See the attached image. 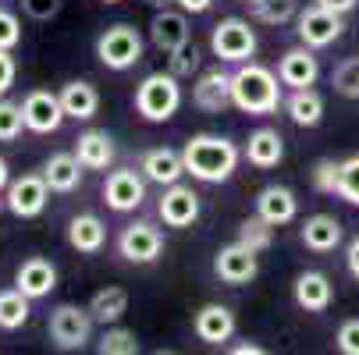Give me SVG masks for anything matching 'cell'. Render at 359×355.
Wrapping results in <instances>:
<instances>
[{"mask_svg":"<svg viewBox=\"0 0 359 355\" xmlns=\"http://www.w3.org/2000/svg\"><path fill=\"white\" fill-rule=\"evenodd\" d=\"M82 160L75 153H54L43 164V178L50 185V192H75L82 185Z\"/></svg>","mask_w":359,"mask_h":355,"instance_id":"cell-28","label":"cell"},{"mask_svg":"<svg viewBox=\"0 0 359 355\" xmlns=\"http://www.w3.org/2000/svg\"><path fill=\"white\" fill-rule=\"evenodd\" d=\"M142 4H149V8H157V11H161V8H171V4H178V0H142Z\"/></svg>","mask_w":359,"mask_h":355,"instance_id":"cell-48","label":"cell"},{"mask_svg":"<svg viewBox=\"0 0 359 355\" xmlns=\"http://www.w3.org/2000/svg\"><path fill=\"white\" fill-rule=\"evenodd\" d=\"M252 167H260V171H271L285 160V139L278 128H256L245 142V153H242Z\"/></svg>","mask_w":359,"mask_h":355,"instance_id":"cell-23","label":"cell"},{"mask_svg":"<svg viewBox=\"0 0 359 355\" xmlns=\"http://www.w3.org/2000/svg\"><path fill=\"white\" fill-rule=\"evenodd\" d=\"M281 78L256 64V61H245L231 71V107L249 114V118H267L281 107Z\"/></svg>","mask_w":359,"mask_h":355,"instance_id":"cell-2","label":"cell"},{"mask_svg":"<svg viewBox=\"0 0 359 355\" xmlns=\"http://www.w3.org/2000/svg\"><path fill=\"white\" fill-rule=\"evenodd\" d=\"M178 8L189 11V15H207L214 8V0H178Z\"/></svg>","mask_w":359,"mask_h":355,"instance_id":"cell-45","label":"cell"},{"mask_svg":"<svg viewBox=\"0 0 359 355\" xmlns=\"http://www.w3.org/2000/svg\"><path fill=\"white\" fill-rule=\"evenodd\" d=\"M104 4H121V0H104Z\"/></svg>","mask_w":359,"mask_h":355,"instance_id":"cell-49","label":"cell"},{"mask_svg":"<svg viewBox=\"0 0 359 355\" xmlns=\"http://www.w3.org/2000/svg\"><path fill=\"white\" fill-rule=\"evenodd\" d=\"M249 15L260 25H285L299 18V0H249Z\"/></svg>","mask_w":359,"mask_h":355,"instance_id":"cell-31","label":"cell"},{"mask_svg":"<svg viewBox=\"0 0 359 355\" xmlns=\"http://www.w3.org/2000/svg\"><path fill=\"white\" fill-rule=\"evenodd\" d=\"M199 50H196V43L189 39V43H182L178 50H171L168 54V71L171 75H178V78H192L196 71H199Z\"/></svg>","mask_w":359,"mask_h":355,"instance_id":"cell-36","label":"cell"},{"mask_svg":"<svg viewBox=\"0 0 359 355\" xmlns=\"http://www.w3.org/2000/svg\"><path fill=\"white\" fill-rule=\"evenodd\" d=\"M157 214L168 228H192L199 221V192L192 185H182V181L168 185L164 195H161Z\"/></svg>","mask_w":359,"mask_h":355,"instance_id":"cell-12","label":"cell"},{"mask_svg":"<svg viewBox=\"0 0 359 355\" xmlns=\"http://www.w3.org/2000/svg\"><path fill=\"white\" fill-rule=\"evenodd\" d=\"M278 78L288 89H306V85H313L320 78V61L313 57V50L306 43L292 46V50H285L281 61H278Z\"/></svg>","mask_w":359,"mask_h":355,"instance_id":"cell-16","label":"cell"},{"mask_svg":"<svg viewBox=\"0 0 359 355\" xmlns=\"http://www.w3.org/2000/svg\"><path fill=\"white\" fill-rule=\"evenodd\" d=\"M313 4H320V8H327L334 15H348V11L359 8V0H313Z\"/></svg>","mask_w":359,"mask_h":355,"instance_id":"cell-44","label":"cell"},{"mask_svg":"<svg viewBox=\"0 0 359 355\" xmlns=\"http://www.w3.org/2000/svg\"><path fill=\"white\" fill-rule=\"evenodd\" d=\"M341 221L334 214H313V217H306L302 221V245L310 249V252H334L341 245Z\"/></svg>","mask_w":359,"mask_h":355,"instance_id":"cell-21","label":"cell"},{"mask_svg":"<svg viewBox=\"0 0 359 355\" xmlns=\"http://www.w3.org/2000/svg\"><path fill=\"white\" fill-rule=\"evenodd\" d=\"M182 157H185V174H192L203 185H221V181H228L235 174V167L242 160V149L228 135L199 132V135H192L185 142Z\"/></svg>","mask_w":359,"mask_h":355,"instance_id":"cell-1","label":"cell"},{"mask_svg":"<svg viewBox=\"0 0 359 355\" xmlns=\"http://www.w3.org/2000/svg\"><path fill=\"white\" fill-rule=\"evenodd\" d=\"M238 242L249 245L252 252H267V249L274 245V224L264 221L260 214H256V217H245V221L238 224Z\"/></svg>","mask_w":359,"mask_h":355,"instance_id":"cell-33","label":"cell"},{"mask_svg":"<svg viewBox=\"0 0 359 355\" xmlns=\"http://www.w3.org/2000/svg\"><path fill=\"white\" fill-rule=\"evenodd\" d=\"M338 167H341V160H331V157L317 160V164H313V171H310L313 188H317V192H324V195H334V192H338Z\"/></svg>","mask_w":359,"mask_h":355,"instance_id":"cell-38","label":"cell"},{"mask_svg":"<svg viewBox=\"0 0 359 355\" xmlns=\"http://www.w3.org/2000/svg\"><path fill=\"white\" fill-rule=\"evenodd\" d=\"M57 96H61V104H65V114L75 118V121H89V118H96V111H100V92H96L93 82L75 78V82L61 85Z\"/></svg>","mask_w":359,"mask_h":355,"instance_id":"cell-27","label":"cell"},{"mask_svg":"<svg viewBox=\"0 0 359 355\" xmlns=\"http://www.w3.org/2000/svg\"><path fill=\"white\" fill-rule=\"evenodd\" d=\"M345 267H348V274L359 281V235L348 242V249H345Z\"/></svg>","mask_w":359,"mask_h":355,"instance_id":"cell-43","label":"cell"},{"mask_svg":"<svg viewBox=\"0 0 359 355\" xmlns=\"http://www.w3.org/2000/svg\"><path fill=\"white\" fill-rule=\"evenodd\" d=\"M235 313L228 306H221V302H207V306H199L196 316H192V330L203 344H224L231 341L235 334Z\"/></svg>","mask_w":359,"mask_h":355,"instance_id":"cell-15","label":"cell"},{"mask_svg":"<svg viewBox=\"0 0 359 355\" xmlns=\"http://www.w3.org/2000/svg\"><path fill=\"white\" fill-rule=\"evenodd\" d=\"M61 4H65V0H22L25 15H29V18H36V22H50V18H57V15H61Z\"/></svg>","mask_w":359,"mask_h":355,"instance_id":"cell-41","label":"cell"},{"mask_svg":"<svg viewBox=\"0 0 359 355\" xmlns=\"http://www.w3.org/2000/svg\"><path fill=\"white\" fill-rule=\"evenodd\" d=\"M331 298H334V288H331L327 274L306 270V274L295 277V306L299 309H306V313H327Z\"/></svg>","mask_w":359,"mask_h":355,"instance_id":"cell-19","label":"cell"},{"mask_svg":"<svg viewBox=\"0 0 359 355\" xmlns=\"http://www.w3.org/2000/svg\"><path fill=\"white\" fill-rule=\"evenodd\" d=\"M96 351H100V355H139V337H135V330L111 323L104 334H100Z\"/></svg>","mask_w":359,"mask_h":355,"instance_id":"cell-32","label":"cell"},{"mask_svg":"<svg viewBox=\"0 0 359 355\" xmlns=\"http://www.w3.org/2000/svg\"><path fill=\"white\" fill-rule=\"evenodd\" d=\"M345 15H334V11H327V8H320V4H310L306 11H299V18H295V32H299V39L310 46V50H324V46H331L341 32H345V22H341Z\"/></svg>","mask_w":359,"mask_h":355,"instance_id":"cell-11","label":"cell"},{"mask_svg":"<svg viewBox=\"0 0 359 355\" xmlns=\"http://www.w3.org/2000/svg\"><path fill=\"white\" fill-rule=\"evenodd\" d=\"M334 344H338L341 355H359V316H352V320H345V323L338 327Z\"/></svg>","mask_w":359,"mask_h":355,"instance_id":"cell-39","label":"cell"},{"mask_svg":"<svg viewBox=\"0 0 359 355\" xmlns=\"http://www.w3.org/2000/svg\"><path fill=\"white\" fill-rule=\"evenodd\" d=\"M25 128V114L22 104H11V99H0V142H15Z\"/></svg>","mask_w":359,"mask_h":355,"instance_id":"cell-37","label":"cell"},{"mask_svg":"<svg viewBox=\"0 0 359 355\" xmlns=\"http://www.w3.org/2000/svg\"><path fill=\"white\" fill-rule=\"evenodd\" d=\"M89 313H93L96 323H104V327L118 323L128 313V291L125 288H100L89 298Z\"/></svg>","mask_w":359,"mask_h":355,"instance_id":"cell-29","label":"cell"},{"mask_svg":"<svg viewBox=\"0 0 359 355\" xmlns=\"http://www.w3.org/2000/svg\"><path fill=\"white\" fill-rule=\"evenodd\" d=\"M15 284H18L32 302H36V298H46L50 291L57 288V267L50 263V260H43V256H29V260L18 267Z\"/></svg>","mask_w":359,"mask_h":355,"instance_id":"cell-22","label":"cell"},{"mask_svg":"<svg viewBox=\"0 0 359 355\" xmlns=\"http://www.w3.org/2000/svg\"><path fill=\"white\" fill-rule=\"evenodd\" d=\"M331 85L345 99H359V57H345L331 71Z\"/></svg>","mask_w":359,"mask_h":355,"instance_id":"cell-34","label":"cell"},{"mask_svg":"<svg viewBox=\"0 0 359 355\" xmlns=\"http://www.w3.org/2000/svg\"><path fill=\"white\" fill-rule=\"evenodd\" d=\"M142 50H146V43H142L139 29L128 25V22H118V25L104 29L100 39H96V57H100V64L111 68V71L135 68L142 61Z\"/></svg>","mask_w":359,"mask_h":355,"instance_id":"cell-4","label":"cell"},{"mask_svg":"<svg viewBox=\"0 0 359 355\" xmlns=\"http://www.w3.org/2000/svg\"><path fill=\"white\" fill-rule=\"evenodd\" d=\"M214 274L224 281V284H249L256 274H260V263H256V252L242 242H231L224 249H217L214 256Z\"/></svg>","mask_w":359,"mask_h":355,"instance_id":"cell-13","label":"cell"},{"mask_svg":"<svg viewBox=\"0 0 359 355\" xmlns=\"http://www.w3.org/2000/svg\"><path fill=\"white\" fill-rule=\"evenodd\" d=\"M93 313L89 306H72V302H65V306H57L54 313H50V341H54L57 351H82L89 341H93Z\"/></svg>","mask_w":359,"mask_h":355,"instance_id":"cell-5","label":"cell"},{"mask_svg":"<svg viewBox=\"0 0 359 355\" xmlns=\"http://www.w3.org/2000/svg\"><path fill=\"white\" fill-rule=\"evenodd\" d=\"M210 50L224 64H245L256 54V32L245 18H221L210 32Z\"/></svg>","mask_w":359,"mask_h":355,"instance_id":"cell-6","label":"cell"},{"mask_svg":"<svg viewBox=\"0 0 359 355\" xmlns=\"http://www.w3.org/2000/svg\"><path fill=\"white\" fill-rule=\"evenodd\" d=\"M192 104L203 111V114H221L231 107V75L221 71V68H210L203 71L192 85Z\"/></svg>","mask_w":359,"mask_h":355,"instance_id":"cell-14","label":"cell"},{"mask_svg":"<svg viewBox=\"0 0 359 355\" xmlns=\"http://www.w3.org/2000/svg\"><path fill=\"white\" fill-rule=\"evenodd\" d=\"M242 4H249V0H242Z\"/></svg>","mask_w":359,"mask_h":355,"instance_id":"cell-50","label":"cell"},{"mask_svg":"<svg viewBox=\"0 0 359 355\" xmlns=\"http://www.w3.org/2000/svg\"><path fill=\"white\" fill-rule=\"evenodd\" d=\"M256 214H260L264 221H271L274 228L292 224L295 214H299V199L285 185H267V188H260V195H256Z\"/></svg>","mask_w":359,"mask_h":355,"instance_id":"cell-20","label":"cell"},{"mask_svg":"<svg viewBox=\"0 0 359 355\" xmlns=\"http://www.w3.org/2000/svg\"><path fill=\"white\" fill-rule=\"evenodd\" d=\"M29 295L15 284L0 291V330H18L29 323Z\"/></svg>","mask_w":359,"mask_h":355,"instance_id":"cell-30","label":"cell"},{"mask_svg":"<svg viewBox=\"0 0 359 355\" xmlns=\"http://www.w3.org/2000/svg\"><path fill=\"white\" fill-rule=\"evenodd\" d=\"M149 39L157 50L171 54L182 43H189V11H171V8H161L157 15L149 18Z\"/></svg>","mask_w":359,"mask_h":355,"instance_id":"cell-18","label":"cell"},{"mask_svg":"<svg viewBox=\"0 0 359 355\" xmlns=\"http://www.w3.org/2000/svg\"><path fill=\"white\" fill-rule=\"evenodd\" d=\"M285 111H288L292 125H299V128H317V125L324 121V96H320L313 85L292 89V96L285 99Z\"/></svg>","mask_w":359,"mask_h":355,"instance_id":"cell-26","label":"cell"},{"mask_svg":"<svg viewBox=\"0 0 359 355\" xmlns=\"http://www.w3.org/2000/svg\"><path fill=\"white\" fill-rule=\"evenodd\" d=\"M75 157L82 160L86 171H107L114 164V139L104 128H89V132L79 135Z\"/></svg>","mask_w":359,"mask_h":355,"instance_id":"cell-24","label":"cell"},{"mask_svg":"<svg viewBox=\"0 0 359 355\" xmlns=\"http://www.w3.org/2000/svg\"><path fill=\"white\" fill-rule=\"evenodd\" d=\"M22 43V25L11 11L0 8V50H15Z\"/></svg>","mask_w":359,"mask_h":355,"instance_id":"cell-40","label":"cell"},{"mask_svg":"<svg viewBox=\"0 0 359 355\" xmlns=\"http://www.w3.org/2000/svg\"><path fill=\"white\" fill-rule=\"evenodd\" d=\"M46 199H50V185H46L43 174H22L4 188V207L22 221L39 217L46 210Z\"/></svg>","mask_w":359,"mask_h":355,"instance_id":"cell-8","label":"cell"},{"mask_svg":"<svg viewBox=\"0 0 359 355\" xmlns=\"http://www.w3.org/2000/svg\"><path fill=\"white\" fill-rule=\"evenodd\" d=\"M139 171L146 174V181L164 185V188H168V185L182 181V174H185V157H182V149L157 146V149H146V153H142Z\"/></svg>","mask_w":359,"mask_h":355,"instance_id":"cell-17","label":"cell"},{"mask_svg":"<svg viewBox=\"0 0 359 355\" xmlns=\"http://www.w3.org/2000/svg\"><path fill=\"white\" fill-rule=\"evenodd\" d=\"M22 114H25V128L36 132V135H54L65 125V118H68L61 96L50 92V89H32L22 99Z\"/></svg>","mask_w":359,"mask_h":355,"instance_id":"cell-10","label":"cell"},{"mask_svg":"<svg viewBox=\"0 0 359 355\" xmlns=\"http://www.w3.org/2000/svg\"><path fill=\"white\" fill-rule=\"evenodd\" d=\"M334 195L345 199L348 207H359V153L341 160V167H338V192Z\"/></svg>","mask_w":359,"mask_h":355,"instance_id":"cell-35","label":"cell"},{"mask_svg":"<svg viewBox=\"0 0 359 355\" xmlns=\"http://www.w3.org/2000/svg\"><path fill=\"white\" fill-rule=\"evenodd\" d=\"M15 75H18V64L11 57V50H0V96L15 85Z\"/></svg>","mask_w":359,"mask_h":355,"instance_id":"cell-42","label":"cell"},{"mask_svg":"<svg viewBox=\"0 0 359 355\" xmlns=\"http://www.w3.org/2000/svg\"><path fill=\"white\" fill-rule=\"evenodd\" d=\"M182 78L171 71H153L135 85V114L149 125H164L182 107Z\"/></svg>","mask_w":359,"mask_h":355,"instance_id":"cell-3","label":"cell"},{"mask_svg":"<svg viewBox=\"0 0 359 355\" xmlns=\"http://www.w3.org/2000/svg\"><path fill=\"white\" fill-rule=\"evenodd\" d=\"M68 245L75 252H86V256H96L100 249L107 245V224L96 214H79L68 221Z\"/></svg>","mask_w":359,"mask_h":355,"instance_id":"cell-25","label":"cell"},{"mask_svg":"<svg viewBox=\"0 0 359 355\" xmlns=\"http://www.w3.org/2000/svg\"><path fill=\"white\" fill-rule=\"evenodd\" d=\"M8 185H11V171H8V160L0 157V192H4Z\"/></svg>","mask_w":359,"mask_h":355,"instance_id":"cell-47","label":"cell"},{"mask_svg":"<svg viewBox=\"0 0 359 355\" xmlns=\"http://www.w3.org/2000/svg\"><path fill=\"white\" fill-rule=\"evenodd\" d=\"M146 199V174L135 167H118L104 181V202L114 214H135Z\"/></svg>","mask_w":359,"mask_h":355,"instance_id":"cell-7","label":"cell"},{"mask_svg":"<svg viewBox=\"0 0 359 355\" xmlns=\"http://www.w3.org/2000/svg\"><path fill=\"white\" fill-rule=\"evenodd\" d=\"M231 351H235V355H264V344L245 341V344H231Z\"/></svg>","mask_w":359,"mask_h":355,"instance_id":"cell-46","label":"cell"},{"mask_svg":"<svg viewBox=\"0 0 359 355\" xmlns=\"http://www.w3.org/2000/svg\"><path fill=\"white\" fill-rule=\"evenodd\" d=\"M118 252L128 263H153V260H161V252H164V235L149 221H132L118 235Z\"/></svg>","mask_w":359,"mask_h":355,"instance_id":"cell-9","label":"cell"}]
</instances>
